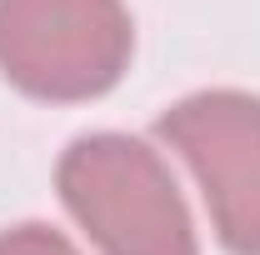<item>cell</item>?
<instances>
[{"mask_svg": "<svg viewBox=\"0 0 260 255\" xmlns=\"http://www.w3.org/2000/svg\"><path fill=\"white\" fill-rule=\"evenodd\" d=\"M130 60L120 0H0V70L40 100L105 95Z\"/></svg>", "mask_w": 260, "mask_h": 255, "instance_id": "7a4b0ae2", "label": "cell"}, {"mask_svg": "<svg viewBox=\"0 0 260 255\" xmlns=\"http://www.w3.org/2000/svg\"><path fill=\"white\" fill-rule=\"evenodd\" d=\"M160 135L195 170L230 255H260V95L205 90L160 115Z\"/></svg>", "mask_w": 260, "mask_h": 255, "instance_id": "3957f363", "label": "cell"}, {"mask_svg": "<svg viewBox=\"0 0 260 255\" xmlns=\"http://www.w3.org/2000/svg\"><path fill=\"white\" fill-rule=\"evenodd\" d=\"M60 195L105 255H200L165 160L130 135H85L65 150Z\"/></svg>", "mask_w": 260, "mask_h": 255, "instance_id": "6da1fadb", "label": "cell"}, {"mask_svg": "<svg viewBox=\"0 0 260 255\" xmlns=\"http://www.w3.org/2000/svg\"><path fill=\"white\" fill-rule=\"evenodd\" d=\"M0 255H80V250L50 225H15L0 235Z\"/></svg>", "mask_w": 260, "mask_h": 255, "instance_id": "277c9868", "label": "cell"}]
</instances>
